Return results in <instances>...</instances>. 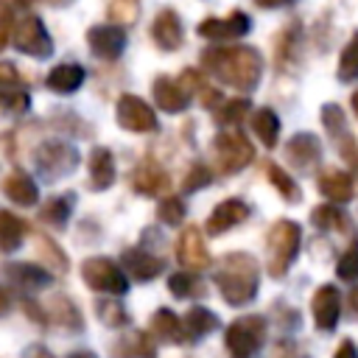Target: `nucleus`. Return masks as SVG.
Listing matches in <instances>:
<instances>
[{"instance_id": "nucleus-19", "label": "nucleus", "mask_w": 358, "mask_h": 358, "mask_svg": "<svg viewBox=\"0 0 358 358\" xmlns=\"http://www.w3.org/2000/svg\"><path fill=\"white\" fill-rule=\"evenodd\" d=\"M319 193L330 201V204H344L352 199V179L350 173L338 171V168H324L319 173Z\"/></svg>"}, {"instance_id": "nucleus-52", "label": "nucleus", "mask_w": 358, "mask_h": 358, "mask_svg": "<svg viewBox=\"0 0 358 358\" xmlns=\"http://www.w3.org/2000/svg\"><path fill=\"white\" fill-rule=\"evenodd\" d=\"M352 109H355V115H358V90L352 92Z\"/></svg>"}, {"instance_id": "nucleus-40", "label": "nucleus", "mask_w": 358, "mask_h": 358, "mask_svg": "<svg viewBox=\"0 0 358 358\" xmlns=\"http://www.w3.org/2000/svg\"><path fill=\"white\" fill-rule=\"evenodd\" d=\"M322 123H324V129H327L333 137H341V134H344V112H341L336 103L322 106Z\"/></svg>"}, {"instance_id": "nucleus-9", "label": "nucleus", "mask_w": 358, "mask_h": 358, "mask_svg": "<svg viewBox=\"0 0 358 358\" xmlns=\"http://www.w3.org/2000/svg\"><path fill=\"white\" fill-rule=\"evenodd\" d=\"M115 115H117V123L126 131H134V134L157 131V115H154V109L143 98H137V95H120L117 98V106H115Z\"/></svg>"}, {"instance_id": "nucleus-36", "label": "nucleus", "mask_w": 358, "mask_h": 358, "mask_svg": "<svg viewBox=\"0 0 358 358\" xmlns=\"http://www.w3.org/2000/svg\"><path fill=\"white\" fill-rule=\"evenodd\" d=\"M95 310H98V319H101L106 327H123V324L129 322V316H126V308H123L120 302H112V299H101V302L95 305Z\"/></svg>"}, {"instance_id": "nucleus-37", "label": "nucleus", "mask_w": 358, "mask_h": 358, "mask_svg": "<svg viewBox=\"0 0 358 358\" xmlns=\"http://www.w3.org/2000/svg\"><path fill=\"white\" fill-rule=\"evenodd\" d=\"M249 109H252V106H249L246 98H232V101H227V103L215 112V120L224 123V126H232V123H241Z\"/></svg>"}, {"instance_id": "nucleus-15", "label": "nucleus", "mask_w": 358, "mask_h": 358, "mask_svg": "<svg viewBox=\"0 0 358 358\" xmlns=\"http://www.w3.org/2000/svg\"><path fill=\"white\" fill-rule=\"evenodd\" d=\"M120 263H123V268H126L137 282H148V280L159 277V274H162V268H165L162 257H157V255L145 252L143 246L126 249V252L120 255Z\"/></svg>"}, {"instance_id": "nucleus-3", "label": "nucleus", "mask_w": 358, "mask_h": 358, "mask_svg": "<svg viewBox=\"0 0 358 358\" xmlns=\"http://www.w3.org/2000/svg\"><path fill=\"white\" fill-rule=\"evenodd\" d=\"M299 243H302V229H299L296 221L280 218L268 229V238H266V252H268L266 268H268L271 277H282L291 268V263L299 255Z\"/></svg>"}, {"instance_id": "nucleus-53", "label": "nucleus", "mask_w": 358, "mask_h": 358, "mask_svg": "<svg viewBox=\"0 0 358 358\" xmlns=\"http://www.w3.org/2000/svg\"><path fill=\"white\" fill-rule=\"evenodd\" d=\"M50 3H64V0H50Z\"/></svg>"}, {"instance_id": "nucleus-2", "label": "nucleus", "mask_w": 358, "mask_h": 358, "mask_svg": "<svg viewBox=\"0 0 358 358\" xmlns=\"http://www.w3.org/2000/svg\"><path fill=\"white\" fill-rule=\"evenodd\" d=\"M218 291H221V299L232 308H241L246 302H252L257 296V285H260V268H257V260L246 252H229L215 274H213Z\"/></svg>"}, {"instance_id": "nucleus-20", "label": "nucleus", "mask_w": 358, "mask_h": 358, "mask_svg": "<svg viewBox=\"0 0 358 358\" xmlns=\"http://www.w3.org/2000/svg\"><path fill=\"white\" fill-rule=\"evenodd\" d=\"M151 36L162 50H176L182 45V22L171 8H162L151 22Z\"/></svg>"}, {"instance_id": "nucleus-21", "label": "nucleus", "mask_w": 358, "mask_h": 358, "mask_svg": "<svg viewBox=\"0 0 358 358\" xmlns=\"http://www.w3.org/2000/svg\"><path fill=\"white\" fill-rule=\"evenodd\" d=\"M84 78H87V73H84L81 64L64 62V64H56V67L48 73L45 84H48V90H53V92H59V95H67V92H76V90L84 84Z\"/></svg>"}, {"instance_id": "nucleus-31", "label": "nucleus", "mask_w": 358, "mask_h": 358, "mask_svg": "<svg viewBox=\"0 0 358 358\" xmlns=\"http://www.w3.org/2000/svg\"><path fill=\"white\" fill-rule=\"evenodd\" d=\"M266 176H268V182H271V185L280 190V196H282L285 201H291V204H294V201H299V199H302L299 185H296V182H294V179H291V176H288V173H285L280 165L268 162V165H266Z\"/></svg>"}, {"instance_id": "nucleus-42", "label": "nucleus", "mask_w": 358, "mask_h": 358, "mask_svg": "<svg viewBox=\"0 0 358 358\" xmlns=\"http://www.w3.org/2000/svg\"><path fill=\"white\" fill-rule=\"evenodd\" d=\"M109 17H112L115 22H129V20L137 17V6H126V0H117V3H112Z\"/></svg>"}, {"instance_id": "nucleus-18", "label": "nucleus", "mask_w": 358, "mask_h": 358, "mask_svg": "<svg viewBox=\"0 0 358 358\" xmlns=\"http://www.w3.org/2000/svg\"><path fill=\"white\" fill-rule=\"evenodd\" d=\"M154 101H157V106H159L162 112L176 115V112H182V109H187L190 95H187V92L182 90V84L173 81L171 76H157V78H154Z\"/></svg>"}, {"instance_id": "nucleus-13", "label": "nucleus", "mask_w": 358, "mask_h": 358, "mask_svg": "<svg viewBox=\"0 0 358 358\" xmlns=\"http://www.w3.org/2000/svg\"><path fill=\"white\" fill-rule=\"evenodd\" d=\"M115 185V157L106 145H98L90 151V162H87V187L101 193L109 190Z\"/></svg>"}, {"instance_id": "nucleus-50", "label": "nucleus", "mask_w": 358, "mask_h": 358, "mask_svg": "<svg viewBox=\"0 0 358 358\" xmlns=\"http://www.w3.org/2000/svg\"><path fill=\"white\" fill-rule=\"evenodd\" d=\"M67 358H95V352H90V350H76V352H70Z\"/></svg>"}, {"instance_id": "nucleus-32", "label": "nucleus", "mask_w": 358, "mask_h": 358, "mask_svg": "<svg viewBox=\"0 0 358 358\" xmlns=\"http://www.w3.org/2000/svg\"><path fill=\"white\" fill-rule=\"evenodd\" d=\"M310 221L319 227V229H347V215L336 207V204H322L310 213Z\"/></svg>"}, {"instance_id": "nucleus-46", "label": "nucleus", "mask_w": 358, "mask_h": 358, "mask_svg": "<svg viewBox=\"0 0 358 358\" xmlns=\"http://www.w3.org/2000/svg\"><path fill=\"white\" fill-rule=\"evenodd\" d=\"M333 358H358V350H355V344H352V341H341Z\"/></svg>"}, {"instance_id": "nucleus-34", "label": "nucleus", "mask_w": 358, "mask_h": 358, "mask_svg": "<svg viewBox=\"0 0 358 358\" xmlns=\"http://www.w3.org/2000/svg\"><path fill=\"white\" fill-rule=\"evenodd\" d=\"M168 291L173 296H179V299H185V296L199 294L201 291V282H199L196 271H176V274L168 277Z\"/></svg>"}, {"instance_id": "nucleus-29", "label": "nucleus", "mask_w": 358, "mask_h": 358, "mask_svg": "<svg viewBox=\"0 0 358 358\" xmlns=\"http://www.w3.org/2000/svg\"><path fill=\"white\" fill-rule=\"evenodd\" d=\"M22 238H25V221L8 210H0V252L20 249Z\"/></svg>"}, {"instance_id": "nucleus-12", "label": "nucleus", "mask_w": 358, "mask_h": 358, "mask_svg": "<svg viewBox=\"0 0 358 358\" xmlns=\"http://www.w3.org/2000/svg\"><path fill=\"white\" fill-rule=\"evenodd\" d=\"M310 310H313V322L319 330H333L338 324L341 316V294L336 285H319L313 299H310Z\"/></svg>"}, {"instance_id": "nucleus-27", "label": "nucleus", "mask_w": 358, "mask_h": 358, "mask_svg": "<svg viewBox=\"0 0 358 358\" xmlns=\"http://www.w3.org/2000/svg\"><path fill=\"white\" fill-rule=\"evenodd\" d=\"M115 352H117V358H157V347H154L151 336L143 333V330H134V333L123 336L117 341Z\"/></svg>"}, {"instance_id": "nucleus-23", "label": "nucleus", "mask_w": 358, "mask_h": 358, "mask_svg": "<svg viewBox=\"0 0 358 358\" xmlns=\"http://www.w3.org/2000/svg\"><path fill=\"white\" fill-rule=\"evenodd\" d=\"M319 154H322V143H319L313 134H308V131L291 137L288 145H285V157H288L296 168H310V165L319 159Z\"/></svg>"}, {"instance_id": "nucleus-5", "label": "nucleus", "mask_w": 358, "mask_h": 358, "mask_svg": "<svg viewBox=\"0 0 358 358\" xmlns=\"http://www.w3.org/2000/svg\"><path fill=\"white\" fill-rule=\"evenodd\" d=\"M266 336V319L257 313L238 316L227 330H224V344L229 350V358H252L257 347L263 344Z\"/></svg>"}, {"instance_id": "nucleus-35", "label": "nucleus", "mask_w": 358, "mask_h": 358, "mask_svg": "<svg viewBox=\"0 0 358 358\" xmlns=\"http://www.w3.org/2000/svg\"><path fill=\"white\" fill-rule=\"evenodd\" d=\"M157 218L165 224V227H179L185 221V201L179 196H168L159 201L157 207Z\"/></svg>"}, {"instance_id": "nucleus-39", "label": "nucleus", "mask_w": 358, "mask_h": 358, "mask_svg": "<svg viewBox=\"0 0 358 358\" xmlns=\"http://www.w3.org/2000/svg\"><path fill=\"white\" fill-rule=\"evenodd\" d=\"M210 179H213V173H210L207 165H193V168L187 171L185 182H182V190H185V193H196L199 187H207Z\"/></svg>"}, {"instance_id": "nucleus-4", "label": "nucleus", "mask_w": 358, "mask_h": 358, "mask_svg": "<svg viewBox=\"0 0 358 358\" xmlns=\"http://www.w3.org/2000/svg\"><path fill=\"white\" fill-rule=\"evenodd\" d=\"M81 280L98 291V294H109V296H123L129 291V277L126 271L106 255H95L87 257L81 263Z\"/></svg>"}, {"instance_id": "nucleus-44", "label": "nucleus", "mask_w": 358, "mask_h": 358, "mask_svg": "<svg viewBox=\"0 0 358 358\" xmlns=\"http://www.w3.org/2000/svg\"><path fill=\"white\" fill-rule=\"evenodd\" d=\"M39 246H42V255H48L56 266H64V255L59 252V246H56L50 238H45V235H42V238H39Z\"/></svg>"}, {"instance_id": "nucleus-14", "label": "nucleus", "mask_w": 358, "mask_h": 358, "mask_svg": "<svg viewBox=\"0 0 358 358\" xmlns=\"http://www.w3.org/2000/svg\"><path fill=\"white\" fill-rule=\"evenodd\" d=\"M87 45L98 59H117L126 48V34L117 25H95L87 31Z\"/></svg>"}, {"instance_id": "nucleus-47", "label": "nucleus", "mask_w": 358, "mask_h": 358, "mask_svg": "<svg viewBox=\"0 0 358 358\" xmlns=\"http://www.w3.org/2000/svg\"><path fill=\"white\" fill-rule=\"evenodd\" d=\"M22 358H53V355H50V350H45L42 344H31Z\"/></svg>"}, {"instance_id": "nucleus-1", "label": "nucleus", "mask_w": 358, "mask_h": 358, "mask_svg": "<svg viewBox=\"0 0 358 358\" xmlns=\"http://www.w3.org/2000/svg\"><path fill=\"white\" fill-rule=\"evenodd\" d=\"M201 64L207 73L221 78L235 90H255L263 73V59L255 48H210L201 53Z\"/></svg>"}, {"instance_id": "nucleus-28", "label": "nucleus", "mask_w": 358, "mask_h": 358, "mask_svg": "<svg viewBox=\"0 0 358 358\" xmlns=\"http://www.w3.org/2000/svg\"><path fill=\"white\" fill-rule=\"evenodd\" d=\"M73 201H76V193H62V196H53L45 201V207L39 210V221H45L48 227H56L62 229L73 213Z\"/></svg>"}, {"instance_id": "nucleus-45", "label": "nucleus", "mask_w": 358, "mask_h": 358, "mask_svg": "<svg viewBox=\"0 0 358 358\" xmlns=\"http://www.w3.org/2000/svg\"><path fill=\"white\" fill-rule=\"evenodd\" d=\"M8 42V6L0 0V50Z\"/></svg>"}, {"instance_id": "nucleus-25", "label": "nucleus", "mask_w": 358, "mask_h": 358, "mask_svg": "<svg viewBox=\"0 0 358 358\" xmlns=\"http://www.w3.org/2000/svg\"><path fill=\"white\" fill-rule=\"evenodd\" d=\"M151 333L159 336V338H165V341H171V344L187 341L185 327H182L179 316H176L171 308H157V310H154V316H151Z\"/></svg>"}, {"instance_id": "nucleus-38", "label": "nucleus", "mask_w": 358, "mask_h": 358, "mask_svg": "<svg viewBox=\"0 0 358 358\" xmlns=\"http://www.w3.org/2000/svg\"><path fill=\"white\" fill-rule=\"evenodd\" d=\"M336 274L341 280H358V241H352L350 249L341 255V260L336 266Z\"/></svg>"}, {"instance_id": "nucleus-10", "label": "nucleus", "mask_w": 358, "mask_h": 358, "mask_svg": "<svg viewBox=\"0 0 358 358\" xmlns=\"http://www.w3.org/2000/svg\"><path fill=\"white\" fill-rule=\"evenodd\" d=\"M246 218H249V204H246L243 199H224V201H218V204L213 207V213L207 215L204 229H207V235H224L227 229L243 224Z\"/></svg>"}, {"instance_id": "nucleus-8", "label": "nucleus", "mask_w": 358, "mask_h": 358, "mask_svg": "<svg viewBox=\"0 0 358 358\" xmlns=\"http://www.w3.org/2000/svg\"><path fill=\"white\" fill-rule=\"evenodd\" d=\"M14 48L20 53H25V56H34V59L50 56L53 42H50V36H48V31H45L39 17L28 14V17H22L17 22V28H14Z\"/></svg>"}, {"instance_id": "nucleus-22", "label": "nucleus", "mask_w": 358, "mask_h": 358, "mask_svg": "<svg viewBox=\"0 0 358 358\" xmlns=\"http://www.w3.org/2000/svg\"><path fill=\"white\" fill-rule=\"evenodd\" d=\"M168 185H171L168 173H165L159 165H154V162H145V165H140L137 171H131V187H134L137 193H143V196L165 193Z\"/></svg>"}, {"instance_id": "nucleus-51", "label": "nucleus", "mask_w": 358, "mask_h": 358, "mask_svg": "<svg viewBox=\"0 0 358 358\" xmlns=\"http://www.w3.org/2000/svg\"><path fill=\"white\" fill-rule=\"evenodd\" d=\"M350 308L358 313V288H352V291H350Z\"/></svg>"}, {"instance_id": "nucleus-26", "label": "nucleus", "mask_w": 358, "mask_h": 358, "mask_svg": "<svg viewBox=\"0 0 358 358\" xmlns=\"http://www.w3.org/2000/svg\"><path fill=\"white\" fill-rule=\"evenodd\" d=\"M182 327H185V336H187V341H193V338H204L207 333H213L215 327H218V316L210 310V308H190L187 313H185V319H182Z\"/></svg>"}, {"instance_id": "nucleus-6", "label": "nucleus", "mask_w": 358, "mask_h": 358, "mask_svg": "<svg viewBox=\"0 0 358 358\" xmlns=\"http://www.w3.org/2000/svg\"><path fill=\"white\" fill-rule=\"evenodd\" d=\"M213 151H215V159H218L221 173H238V171H243V168L255 159L252 143H249L246 134H241L238 129H232V131H218L215 140H213Z\"/></svg>"}, {"instance_id": "nucleus-24", "label": "nucleus", "mask_w": 358, "mask_h": 358, "mask_svg": "<svg viewBox=\"0 0 358 358\" xmlns=\"http://www.w3.org/2000/svg\"><path fill=\"white\" fill-rule=\"evenodd\" d=\"M8 277L22 291H36V288L50 285V274L36 263H11L8 266Z\"/></svg>"}, {"instance_id": "nucleus-49", "label": "nucleus", "mask_w": 358, "mask_h": 358, "mask_svg": "<svg viewBox=\"0 0 358 358\" xmlns=\"http://www.w3.org/2000/svg\"><path fill=\"white\" fill-rule=\"evenodd\" d=\"M8 305H11V299H8V294L0 288V313H6V310H8Z\"/></svg>"}, {"instance_id": "nucleus-54", "label": "nucleus", "mask_w": 358, "mask_h": 358, "mask_svg": "<svg viewBox=\"0 0 358 358\" xmlns=\"http://www.w3.org/2000/svg\"><path fill=\"white\" fill-rule=\"evenodd\" d=\"M352 162H355V165H358V157H355V159H352Z\"/></svg>"}, {"instance_id": "nucleus-41", "label": "nucleus", "mask_w": 358, "mask_h": 358, "mask_svg": "<svg viewBox=\"0 0 358 358\" xmlns=\"http://www.w3.org/2000/svg\"><path fill=\"white\" fill-rule=\"evenodd\" d=\"M0 103L8 109V112H25L28 109V95L14 87V90H0Z\"/></svg>"}, {"instance_id": "nucleus-43", "label": "nucleus", "mask_w": 358, "mask_h": 358, "mask_svg": "<svg viewBox=\"0 0 358 358\" xmlns=\"http://www.w3.org/2000/svg\"><path fill=\"white\" fill-rule=\"evenodd\" d=\"M20 87V73L14 70V64L0 62V90H14Z\"/></svg>"}, {"instance_id": "nucleus-7", "label": "nucleus", "mask_w": 358, "mask_h": 358, "mask_svg": "<svg viewBox=\"0 0 358 358\" xmlns=\"http://www.w3.org/2000/svg\"><path fill=\"white\" fill-rule=\"evenodd\" d=\"M34 159H36L39 176L45 182H56V179H62V176H67V173L76 171L78 151L73 145H67L64 140H50V143H45V145L36 148V157Z\"/></svg>"}, {"instance_id": "nucleus-33", "label": "nucleus", "mask_w": 358, "mask_h": 358, "mask_svg": "<svg viewBox=\"0 0 358 358\" xmlns=\"http://www.w3.org/2000/svg\"><path fill=\"white\" fill-rule=\"evenodd\" d=\"M338 78L341 81H355L358 78V31L352 34V39L344 45L341 59H338Z\"/></svg>"}, {"instance_id": "nucleus-11", "label": "nucleus", "mask_w": 358, "mask_h": 358, "mask_svg": "<svg viewBox=\"0 0 358 358\" xmlns=\"http://www.w3.org/2000/svg\"><path fill=\"white\" fill-rule=\"evenodd\" d=\"M176 260L187 271H201L210 266V252L204 246V238L196 227H185V232L176 241Z\"/></svg>"}, {"instance_id": "nucleus-30", "label": "nucleus", "mask_w": 358, "mask_h": 358, "mask_svg": "<svg viewBox=\"0 0 358 358\" xmlns=\"http://www.w3.org/2000/svg\"><path fill=\"white\" fill-rule=\"evenodd\" d=\"M252 131L257 134V140L266 148H274L277 145V137H280V117L268 106H263V109H257L252 115Z\"/></svg>"}, {"instance_id": "nucleus-16", "label": "nucleus", "mask_w": 358, "mask_h": 358, "mask_svg": "<svg viewBox=\"0 0 358 358\" xmlns=\"http://www.w3.org/2000/svg\"><path fill=\"white\" fill-rule=\"evenodd\" d=\"M249 17L243 11H232L227 20H218V17H210L204 22H199V36L204 39H235V36H243L249 31Z\"/></svg>"}, {"instance_id": "nucleus-48", "label": "nucleus", "mask_w": 358, "mask_h": 358, "mask_svg": "<svg viewBox=\"0 0 358 358\" xmlns=\"http://www.w3.org/2000/svg\"><path fill=\"white\" fill-rule=\"evenodd\" d=\"M257 6H263V8H277V6H291L294 0H255Z\"/></svg>"}, {"instance_id": "nucleus-17", "label": "nucleus", "mask_w": 358, "mask_h": 358, "mask_svg": "<svg viewBox=\"0 0 358 358\" xmlns=\"http://www.w3.org/2000/svg\"><path fill=\"white\" fill-rule=\"evenodd\" d=\"M3 193H6V199H11L14 204H20V207H34L36 201H39V187H36V182L25 173V171H20V168H14L11 173H6V179H3Z\"/></svg>"}]
</instances>
